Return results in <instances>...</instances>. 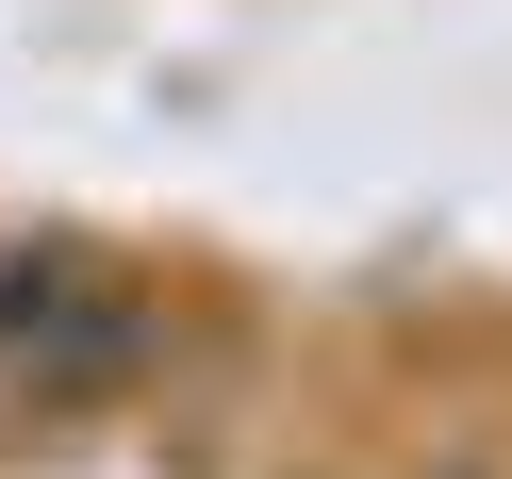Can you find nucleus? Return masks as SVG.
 <instances>
[{
	"instance_id": "1",
	"label": "nucleus",
	"mask_w": 512,
	"mask_h": 479,
	"mask_svg": "<svg viewBox=\"0 0 512 479\" xmlns=\"http://www.w3.org/2000/svg\"><path fill=\"white\" fill-rule=\"evenodd\" d=\"M0 364H133V298L67 248H17L0 265Z\"/></svg>"
}]
</instances>
